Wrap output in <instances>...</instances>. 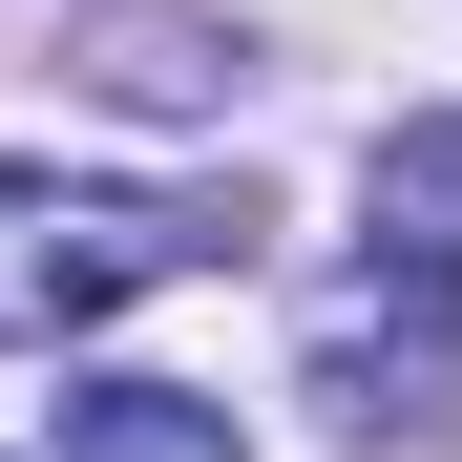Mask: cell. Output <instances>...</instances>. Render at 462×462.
<instances>
[{"mask_svg": "<svg viewBox=\"0 0 462 462\" xmlns=\"http://www.w3.org/2000/svg\"><path fill=\"white\" fill-rule=\"evenodd\" d=\"M357 253H378V294L462 316V106L378 126V169H357Z\"/></svg>", "mask_w": 462, "mask_h": 462, "instance_id": "2", "label": "cell"}, {"mask_svg": "<svg viewBox=\"0 0 462 462\" xmlns=\"http://www.w3.org/2000/svg\"><path fill=\"white\" fill-rule=\"evenodd\" d=\"M253 253V189H106V169H0V357L106 337L126 294L231 273Z\"/></svg>", "mask_w": 462, "mask_h": 462, "instance_id": "1", "label": "cell"}, {"mask_svg": "<svg viewBox=\"0 0 462 462\" xmlns=\"http://www.w3.org/2000/svg\"><path fill=\"white\" fill-rule=\"evenodd\" d=\"M63 462H253V441H231V400H189V378H85V400H63Z\"/></svg>", "mask_w": 462, "mask_h": 462, "instance_id": "3", "label": "cell"}]
</instances>
